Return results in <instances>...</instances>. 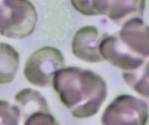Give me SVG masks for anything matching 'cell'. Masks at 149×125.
Returning a JSON list of instances; mask_svg holds the SVG:
<instances>
[{"label":"cell","mask_w":149,"mask_h":125,"mask_svg":"<svg viewBox=\"0 0 149 125\" xmlns=\"http://www.w3.org/2000/svg\"><path fill=\"white\" fill-rule=\"evenodd\" d=\"M62 104L79 119L95 116L107 97L105 80L95 72L79 67H63L52 83Z\"/></svg>","instance_id":"6da1fadb"},{"label":"cell","mask_w":149,"mask_h":125,"mask_svg":"<svg viewBox=\"0 0 149 125\" xmlns=\"http://www.w3.org/2000/svg\"><path fill=\"white\" fill-rule=\"evenodd\" d=\"M38 12L29 0H0V34L7 38L23 39L32 34Z\"/></svg>","instance_id":"7a4b0ae2"},{"label":"cell","mask_w":149,"mask_h":125,"mask_svg":"<svg viewBox=\"0 0 149 125\" xmlns=\"http://www.w3.org/2000/svg\"><path fill=\"white\" fill-rule=\"evenodd\" d=\"M65 67L62 52L52 46H45L35 50L27 59L24 74L32 85L45 88L52 85L54 73Z\"/></svg>","instance_id":"3957f363"},{"label":"cell","mask_w":149,"mask_h":125,"mask_svg":"<svg viewBox=\"0 0 149 125\" xmlns=\"http://www.w3.org/2000/svg\"><path fill=\"white\" fill-rule=\"evenodd\" d=\"M148 118L147 102L131 95H120L106 108L102 125H146Z\"/></svg>","instance_id":"277c9868"},{"label":"cell","mask_w":149,"mask_h":125,"mask_svg":"<svg viewBox=\"0 0 149 125\" xmlns=\"http://www.w3.org/2000/svg\"><path fill=\"white\" fill-rule=\"evenodd\" d=\"M94 16H105L116 24L141 17L146 9V0H91Z\"/></svg>","instance_id":"5b68a950"},{"label":"cell","mask_w":149,"mask_h":125,"mask_svg":"<svg viewBox=\"0 0 149 125\" xmlns=\"http://www.w3.org/2000/svg\"><path fill=\"white\" fill-rule=\"evenodd\" d=\"M99 51L103 61H107L123 71L138 69L148 61L127 50L120 43L116 34L102 35L99 44Z\"/></svg>","instance_id":"8992f818"},{"label":"cell","mask_w":149,"mask_h":125,"mask_svg":"<svg viewBox=\"0 0 149 125\" xmlns=\"http://www.w3.org/2000/svg\"><path fill=\"white\" fill-rule=\"evenodd\" d=\"M116 36L120 43L131 53L143 59H148V26L143 19L134 17L125 22Z\"/></svg>","instance_id":"52a82bcc"},{"label":"cell","mask_w":149,"mask_h":125,"mask_svg":"<svg viewBox=\"0 0 149 125\" xmlns=\"http://www.w3.org/2000/svg\"><path fill=\"white\" fill-rule=\"evenodd\" d=\"M102 35L93 25H86L79 29L72 40L73 55L81 61L89 64L103 62L99 51V44Z\"/></svg>","instance_id":"ba28073f"},{"label":"cell","mask_w":149,"mask_h":125,"mask_svg":"<svg viewBox=\"0 0 149 125\" xmlns=\"http://www.w3.org/2000/svg\"><path fill=\"white\" fill-rule=\"evenodd\" d=\"M16 106L25 119L36 112H50L48 103L45 97L36 90L26 88L18 91L14 97Z\"/></svg>","instance_id":"9c48e42d"},{"label":"cell","mask_w":149,"mask_h":125,"mask_svg":"<svg viewBox=\"0 0 149 125\" xmlns=\"http://www.w3.org/2000/svg\"><path fill=\"white\" fill-rule=\"evenodd\" d=\"M19 68V54L9 44L0 43V84L11 83Z\"/></svg>","instance_id":"30bf717a"},{"label":"cell","mask_w":149,"mask_h":125,"mask_svg":"<svg viewBox=\"0 0 149 125\" xmlns=\"http://www.w3.org/2000/svg\"><path fill=\"white\" fill-rule=\"evenodd\" d=\"M123 79L127 84L140 96L148 97V60L140 68L123 71Z\"/></svg>","instance_id":"8fae6325"},{"label":"cell","mask_w":149,"mask_h":125,"mask_svg":"<svg viewBox=\"0 0 149 125\" xmlns=\"http://www.w3.org/2000/svg\"><path fill=\"white\" fill-rule=\"evenodd\" d=\"M20 116L16 105L0 100V125H19Z\"/></svg>","instance_id":"7c38bea8"},{"label":"cell","mask_w":149,"mask_h":125,"mask_svg":"<svg viewBox=\"0 0 149 125\" xmlns=\"http://www.w3.org/2000/svg\"><path fill=\"white\" fill-rule=\"evenodd\" d=\"M24 125H60L51 112H36L24 120Z\"/></svg>","instance_id":"4fadbf2b"},{"label":"cell","mask_w":149,"mask_h":125,"mask_svg":"<svg viewBox=\"0 0 149 125\" xmlns=\"http://www.w3.org/2000/svg\"><path fill=\"white\" fill-rule=\"evenodd\" d=\"M75 10L84 16H94L91 0H70Z\"/></svg>","instance_id":"5bb4252c"}]
</instances>
